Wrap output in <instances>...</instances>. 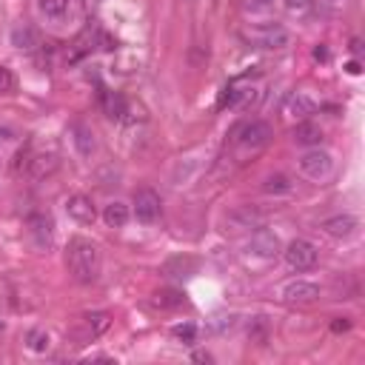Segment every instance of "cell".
I'll return each instance as SVG.
<instances>
[{
	"label": "cell",
	"instance_id": "1",
	"mask_svg": "<svg viewBox=\"0 0 365 365\" xmlns=\"http://www.w3.org/2000/svg\"><path fill=\"white\" fill-rule=\"evenodd\" d=\"M66 265H68V274L75 277L78 282H95L97 274H100V251H97V246L92 240H86V237L68 240Z\"/></svg>",
	"mask_w": 365,
	"mask_h": 365
},
{
	"label": "cell",
	"instance_id": "2",
	"mask_svg": "<svg viewBox=\"0 0 365 365\" xmlns=\"http://www.w3.org/2000/svg\"><path fill=\"white\" fill-rule=\"evenodd\" d=\"M234 143H237V149L243 155H249V152L257 155L260 149H265V145L271 143V126L263 123V120H251V123H246V126L237 128Z\"/></svg>",
	"mask_w": 365,
	"mask_h": 365
},
{
	"label": "cell",
	"instance_id": "3",
	"mask_svg": "<svg viewBox=\"0 0 365 365\" xmlns=\"http://www.w3.org/2000/svg\"><path fill=\"white\" fill-rule=\"evenodd\" d=\"M300 172H303V177H309L314 183H323L334 174V157L328 152H323L320 145H314V149H309L300 157Z\"/></svg>",
	"mask_w": 365,
	"mask_h": 365
},
{
	"label": "cell",
	"instance_id": "4",
	"mask_svg": "<svg viewBox=\"0 0 365 365\" xmlns=\"http://www.w3.org/2000/svg\"><path fill=\"white\" fill-rule=\"evenodd\" d=\"M246 37L251 43H257L260 49H285L291 43V35L285 26L280 23H263V26H254L246 32Z\"/></svg>",
	"mask_w": 365,
	"mask_h": 365
},
{
	"label": "cell",
	"instance_id": "5",
	"mask_svg": "<svg viewBox=\"0 0 365 365\" xmlns=\"http://www.w3.org/2000/svg\"><path fill=\"white\" fill-rule=\"evenodd\" d=\"M134 214L140 223H157L160 214H163V203L160 194L152 189H137L134 191Z\"/></svg>",
	"mask_w": 365,
	"mask_h": 365
},
{
	"label": "cell",
	"instance_id": "6",
	"mask_svg": "<svg viewBox=\"0 0 365 365\" xmlns=\"http://www.w3.org/2000/svg\"><path fill=\"white\" fill-rule=\"evenodd\" d=\"M317 246L309 243V240H294L288 249H285V263L288 268H294V271H309L317 265Z\"/></svg>",
	"mask_w": 365,
	"mask_h": 365
},
{
	"label": "cell",
	"instance_id": "7",
	"mask_svg": "<svg viewBox=\"0 0 365 365\" xmlns=\"http://www.w3.org/2000/svg\"><path fill=\"white\" fill-rule=\"evenodd\" d=\"M285 303H314L317 297H320V285H314V282H309V280H294V282H288L285 288H282V294H280Z\"/></svg>",
	"mask_w": 365,
	"mask_h": 365
},
{
	"label": "cell",
	"instance_id": "8",
	"mask_svg": "<svg viewBox=\"0 0 365 365\" xmlns=\"http://www.w3.org/2000/svg\"><path fill=\"white\" fill-rule=\"evenodd\" d=\"M263 223V214L251 205H237L234 211L226 214V226L232 232H249V229H257Z\"/></svg>",
	"mask_w": 365,
	"mask_h": 365
},
{
	"label": "cell",
	"instance_id": "9",
	"mask_svg": "<svg viewBox=\"0 0 365 365\" xmlns=\"http://www.w3.org/2000/svg\"><path fill=\"white\" fill-rule=\"evenodd\" d=\"M249 251H251L254 257L268 260V257H274V254L280 251V237H277L274 232H268V229H260V226H257V232H254V234H251V240H249Z\"/></svg>",
	"mask_w": 365,
	"mask_h": 365
},
{
	"label": "cell",
	"instance_id": "10",
	"mask_svg": "<svg viewBox=\"0 0 365 365\" xmlns=\"http://www.w3.org/2000/svg\"><path fill=\"white\" fill-rule=\"evenodd\" d=\"M66 211H68L71 220H75V223H83V226H89V223L97 220V208H95V203H92L89 197H83V194L68 197V200H66Z\"/></svg>",
	"mask_w": 365,
	"mask_h": 365
},
{
	"label": "cell",
	"instance_id": "11",
	"mask_svg": "<svg viewBox=\"0 0 365 365\" xmlns=\"http://www.w3.org/2000/svg\"><path fill=\"white\" fill-rule=\"evenodd\" d=\"M357 226H359V220L354 214H337V217H328V220L323 223V232L334 240H348L357 232Z\"/></svg>",
	"mask_w": 365,
	"mask_h": 365
},
{
	"label": "cell",
	"instance_id": "12",
	"mask_svg": "<svg viewBox=\"0 0 365 365\" xmlns=\"http://www.w3.org/2000/svg\"><path fill=\"white\" fill-rule=\"evenodd\" d=\"M71 143H75V149L80 157H92L97 152V140H95V131L86 126V123H75L71 126Z\"/></svg>",
	"mask_w": 365,
	"mask_h": 365
},
{
	"label": "cell",
	"instance_id": "13",
	"mask_svg": "<svg viewBox=\"0 0 365 365\" xmlns=\"http://www.w3.org/2000/svg\"><path fill=\"white\" fill-rule=\"evenodd\" d=\"M29 232H32L35 243H37L40 249H46V246L52 243V234H54L52 217H46V214H32V217H29Z\"/></svg>",
	"mask_w": 365,
	"mask_h": 365
},
{
	"label": "cell",
	"instance_id": "14",
	"mask_svg": "<svg viewBox=\"0 0 365 365\" xmlns=\"http://www.w3.org/2000/svg\"><path fill=\"white\" fill-rule=\"evenodd\" d=\"M57 166H60L57 155H37V157H32V160L26 163V172H29L32 180H43V177L54 174Z\"/></svg>",
	"mask_w": 365,
	"mask_h": 365
},
{
	"label": "cell",
	"instance_id": "15",
	"mask_svg": "<svg viewBox=\"0 0 365 365\" xmlns=\"http://www.w3.org/2000/svg\"><path fill=\"white\" fill-rule=\"evenodd\" d=\"M314 112H317V103H314L309 95H303V92L291 95V97L285 100V114L297 117V120H306V117H309V114H314Z\"/></svg>",
	"mask_w": 365,
	"mask_h": 365
},
{
	"label": "cell",
	"instance_id": "16",
	"mask_svg": "<svg viewBox=\"0 0 365 365\" xmlns=\"http://www.w3.org/2000/svg\"><path fill=\"white\" fill-rule=\"evenodd\" d=\"M320 140H323V128H320L317 123H309V120L297 123V128H294V143H297V145L314 149V145H320Z\"/></svg>",
	"mask_w": 365,
	"mask_h": 365
},
{
	"label": "cell",
	"instance_id": "17",
	"mask_svg": "<svg viewBox=\"0 0 365 365\" xmlns=\"http://www.w3.org/2000/svg\"><path fill=\"white\" fill-rule=\"evenodd\" d=\"M12 46L20 52H35L40 46V35L32 26H18V29H12Z\"/></svg>",
	"mask_w": 365,
	"mask_h": 365
},
{
	"label": "cell",
	"instance_id": "18",
	"mask_svg": "<svg viewBox=\"0 0 365 365\" xmlns=\"http://www.w3.org/2000/svg\"><path fill=\"white\" fill-rule=\"evenodd\" d=\"M109 325H112V317H109L106 311H92V314L83 317V328H86V337H89V340L106 334Z\"/></svg>",
	"mask_w": 365,
	"mask_h": 365
},
{
	"label": "cell",
	"instance_id": "19",
	"mask_svg": "<svg viewBox=\"0 0 365 365\" xmlns=\"http://www.w3.org/2000/svg\"><path fill=\"white\" fill-rule=\"evenodd\" d=\"M103 220H106V226H109V229H123V226L128 223V205H126V203H120V200L109 203V205H106V211H103Z\"/></svg>",
	"mask_w": 365,
	"mask_h": 365
},
{
	"label": "cell",
	"instance_id": "20",
	"mask_svg": "<svg viewBox=\"0 0 365 365\" xmlns=\"http://www.w3.org/2000/svg\"><path fill=\"white\" fill-rule=\"evenodd\" d=\"M37 9L49 20H63L68 15V9H71V0H40Z\"/></svg>",
	"mask_w": 365,
	"mask_h": 365
},
{
	"label": "cell",
	"instance_id": "21",
	"mask_svg": "<svg viewBox=\"0 0 365 365\" xmlns=\"http://www.w3.org/2000/svg\"><path fill=\"white\" fill-rule=\"evenodd\" d=\"M291 189H294V183H291L285 174H268V177L263 180V191H265V194H274V197L288 194Z\"/></svg>",
	"mask_w": 365,
	"mask_h": 365
},
{
	"label": "cell",
	"instance_id": "22",
	"mask_svg": "<svg viewBox=\"0 0 365 365\" xmlns=\"http://www.w3.org/2000/svg\"><path fill=\"white\" fill-rule=\"evenodd\" d=\"M49 345H52L49 331H43V328H32V331L26 334V348H29L32 354H46V351H49Z\"/></svg>",
	"mask_w": 365,
	"mask_h": 365
},
{
	"label": "cell",
	"instance_id": "23",
	"mask_svg": "<svg viewBox=\"0 0 365 365\" xmlns=\"http://www.w3.org/2000/svg\"><path fill=\"white\" fill-rule=\"evenodd\" d=\"M183 291H160V294H155V303L160 306V309H177V306H183Z\"/></svg>",
	"mask_w": 365,
	"mask_h": 365
},
{
	"label": "cell",
	"instance_id": "24",
	"mask_svg": "<svg viewBox=\"0 0 365 365\" xmlns=\"http://www.w3.org/2000/svg\"><path fill=\"white\" fill-rule=\"evenodd\" d=\"M126 109H128L126 97H120V95H109V97H106V114H109V117L123 120V117H126Z\"/></svg>",
	"mask_w": 365,
	"mask_h": 365
},
{
	"label": "cell",
	"instance_id": "25",
	"mask_svg": "<svg viewBox=\"0 0 365 365\" xmlns=\"http://www.w3.org/2000/svg\"><path fill=\"white\" fill-rule=\"evenodd\" d=\"M234 325H237V314H217V317L208 323V328H211V331H217V334L232 331Z\"/></svg>",
	"mask_w": 365,
	"mask_h": 365
},
{
	"label": "cell",
	"instance_id": "26",
	"mask_svg": "<svg viewBox=\"0 0 365 365\" xmlns=\"http://www.w3.org/2000/svg\"><path fill=\"white\" fill-rule=\"evenodd\" d=\"M243 9H246V15H271L274 0H246Z\"/></svg>",
	"mask_w": 365,
	"mask_h": 365
},
{
	"label": "cell",
	"instance_id": "27",
	"mask_svg": "<svg viewBox=\"0 0 365 365\" xmlns=\"http://www.w3.org/2000/svg\"><path fill=\"white\" fill-rule=\"evenodd\" d=\"M172 337L180 340V342H194L197 340V325L194 323H180L172 328Z\"/></svg>",
	"mask_w": 365,
	"mask_h": 365
},
{
	"label": "cell",
	"instance_id": "28",
	"mask_svg": "<svg viewBox=\"0 0 365 365\" xmlns=\"http://www.w3.org/2000/svg\"><path fill=\"white\" fill-rule=\"evenodd\" d=\"M314 6V0H285V12L291 15H306Z\"/></svg>",
	"mask_w": 365,
	"mask_h": 365
},
{
	"label": "cell",
	"instance_id": "29",
	"mask_svg": "<svg viewBox=\"0 0 365 365\" xmlns=\"http://www.w3.org/2000/svg\"><path fill=\"white\" fill-rule=\"evenodd\" d=\"M12 89H15V75L6 66H0V95H9Z\"/></svg>",
	"mask_w": 365,
	"mask_h": 365
},
{
	"label": "cell",
	"instance_id": "30",
	"mask_svg": "<svg viewBox=\"0 0 365 365\" xmlns=\"http://www.w3.org/2000/svg\"><path fill=\"white\" fill-rule=\"evenodd\" d=\"M348 328H351V320H348V317H337V320L331 323V331H334V334H342V331H348Z\"/></svg>",
	"mask_w": 365,
	"mask_h": 365
},
{
	"label": "cell",
	"instance_id": "31",
	"mask_svg": "<svg viewBox=\"0 0 365 365\" xmlns=\"http://www.w3.org/2000/svg\"><path fill=\"white\" fill-rule=\"evenodd\" d=\"M345 68H348V75H359V71H362V68H359V63H357V60H354V63H348V66H345Z\"/></svg>",
	"mask_w": 365,
	"mask_h": 365
},
{
	"label": "cell",
	"instance_id": "32",
	"mask_svg": "<svg viewBox=\"0 0 365 365\" xmlns=\"http://www.w3.org/2000/svg\"><path fill=\"white\" fill-rule=\"evenodd\" d=\"M194 359H197V362H208V359H211V357H208V354H205V351H200V354H194Z\"/></svg>",
	"mask_w": 365,
	"mask_h": 365
},
{
	"label": "cell",
	"instance_id": "33",
	"mask_svg": "<svg viewBox=\"0 0 365 365\" xmlns=\"http://www.w3.org/2000/svg\"><path fill=\"white\" fill-rule=\"evenodd\" d=\"M4 331H6V323H4V320H0V334H4Z\"/></svg>",
	"mask_w": 365,
	"mask_h": 365
},
{
	"label": "cell",
	"instance_id": "34",
	"mask_svg": "<svg viewBox=\"0 0 365 365\" xmlns=\"http://www.w3.org/2000/svg\"><path fill=\"white\" fill-rule=\"evenodd\" d=\"M328 4H342V0H328Z\"/></svg>",
	"mask_w": 365,
	"mask_h": 365
}]
</instances>
